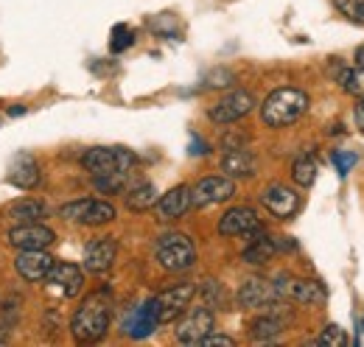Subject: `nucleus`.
<instances>
[{
  "label": "nucleus",
  "mask_w": 364,
  "mask_h": 347,
  "mask_svg": "<svg viewBox=\"0 0 364 347\" xmlns=\"http://www.w3.org/2000/svg\"><path fill=\"white\" fill-rule=\"evenodd\" d=\"M255 230H261V218L252 208H230L219 221L222 235H252Z\"/></svg>",
  "instance_id": "19"
},
{
  "label": "nucleus",
  "mask_w": 364,
  "mask_h": 347,
  "mask_svg": "<svg viewBox=\"0 0 364 347\" xmlns=\"http://www.w3.org/2000/svg\"><path fill=\"white\" fill-rule=\"evenodd\" d=\"M350 342L348 336H345V331L339 328V325H325V331L319 333V339H317V345L322 347H345Z\"/></svg>",
  "instance_id": "29"
},
{
  "label": "nucleus",
  "mask_w": 364,
  "mask_h": 347,
  "mask_svg": "<svg viewBox=\"0 0 364 347\" xmlns=\"http://www.w3.org/2000/svg\"><path fill=\"white\" fill-rule=\"evenodd\" d=\"M277 286V294L280 300H291V303L300 305H322L328 300V292L325 286L317 280H309V277H289V274H280L274 280Z\"/></svg>",
  "instance_id": "5"
},
{
  "label": "nucleus",
  "mask_w": 364,
  "mask_h": 347,
  "mask_svg": "<svg viewBox=\"0 0 364 347\" xmlns=\"http://www.w3.org/2000/svg\"><path fill=\"white\" fill-rule=\"evenodd\" d=\"M362 331H364V316H362Z\"/></svg>",
  "instance_id": "38"
},
{
  "label": "nucleus",
  "mask_w": 364,
  "mask_h": 347,
  "mask_svg": "<svg viewBox=\"0 0 364 347\" xmlns=\"http://www.w3.org/2000/svg\"><path fill=\"white\" fill-rule=\"evenodd\" d=\"M193 294H196V289H193L191 283H180V286H171V289L160 292V294L154 297V308H157V319H160V325H168V322L180 319L182 314L188 311V305H191V300H193Z\"/></svg>",
  "instance_id": "8"
},
{
  "label": "nucleus",
  "mask_w": 364,
  "mask_h": 347,
  "mask_svg": "<svg viewBox=\"0 0 364 347\" xmlns=\"http://www.w3.org/2000/svg\"><path fill=\"white\" fill-rule=\"evenodd\" d=\"M356 65H359V68H364V45H362V48H356Z\"/></svg>",
  "instance_id": "36"
},
{
  "label": "nucleus",
  "mask_w": 364,
  "mask_h": 347,
  "mask_svg": "<svg viewBox=\"0 0 364 347\" xmlns=\"http://www.w3.org/2000/svg\"><path fill=\"white\" fill-rule=\"evenodd\" d=\"M6 179H9L14 188L31 191V188H37V185H40L43 174H40V166H37V160H34L31 154H17V157L11 160V166H9Z\"/></svg>",
  "instance_id": "20"
},
{
  "label": "nucleus",
  "mask_w": 364,
  "mask_h": 347,
  "mask_svg": "<svg viewBox=\"0 0 364 347\" xmlns=\"http://www.w3.org/2000/svg\"><path fill=\"white\" fill-rule=\"evenodd\" d=\"M230 85H232V73L225 70V68H219V70H213L208 76V87H230Z\"/></svg>",
  "instance_id": "34"
},
{
  "label": "nucleus",
  "mask_w": 364,
  "mask_h": 347,
  "mask_svg": "<svg viewBox=\"0 0 364 347\" xmlns=\"http://www.w3.org/2000/svg\"><path fill=\"white\" fill-rule=\"evenodd\" d=\"M59 216L68 221H79L87 227H98V224H109L115 218V208L104 199H79V202H68L59 208Z\"/></svg>",
  "instance_id": "7"
},
{
  "label": "nucleus",
  "mask_w": 364,
  "mask_h": 347,
  "mask_svg": "<svg viewBox=\"0 0 364 347\" xmlns=\"http://www.w3.org/2000/svg\"><path fill=\"white\" fill-rule=\"evenodd\" d=\"M82 166H85V171H90L92 176L132 171L137 166V154L129 151V149H124V146H95L90 151H85Z\"/></svg>",
  "instance_id": "3"
},
{
  "label": "nucleus",
  "mask_w": 364,
  "mask_h": 347,
  "mask_svg": "<svg viewBox=\"0 0 364 347\" xmlns=\"http://www.w3.org/2000/svg\"><path fill=\"white\" fill-rule=\"evenodd\" d=\"M309 112V95L297 87H277L261 104V121L269 129H283L297 124Z\"/></svg>",
  "instance_id": "2"
},
{
  "label": "nucleus",
  "mask_w": 364,
  "mask_h": 347,
  "mask_svg": "<svg viewBox=\"0 0 364 347\" xmlns=\"http://www.w3.org/2000/svg\"><path fill=\"white\" fill-rule=\"evenodd\" d=\"M154 208H157V218H160V221H177V218H182L191 208H193L191 188H188V185L171 188L168 193H163V196L157 199Z\"/></svg>",
  "instance_id": "17"
},
{
  "label": "nucleus",
  "mask_w": 364,
  "mask_h": 347,
  "mask_svg": "<svg viewBox=\"0 0 364 347\" xmlns=\"http://www.w3.org/2000/svg\"><path fill=\"white\" fill-rule=\"evenodd\" d=\"M235 345V339L232 336H225V333H208L205 339H202V347H232Z\"/></svg>",
  "instance_id": "33"
},
{
  "label": "nucleus",
  "mask_w": 364,
  "mask_h": 347,
  "mask_svg": "<svg viewBox=\"0 0 364 347\" xmlns=\"http://www.w3.org/2000/svg\"><path fill=\"white\" fill-rule=\"evenodd\" d=\"M6 342V328H0V345Z\"/></svg>",
  "instance_id": "37"
},
{
  "label": "nucleus",
  "mask_w": 364,
  "mask_h": 347,
  "mask_svg": "<svg viewBox=\"0 0 364 347\" xmlns=\"http://www.w3.org/2000/svg\"><path fill=\"white\" fill-rule=\"evenodd\" d=\"M115 255H118L115 238H95L85 250V269L92 274H107L115 263Z\"/></svg>",
  "instance_id": "18"
},
{
  "label": "nucleus",
  "mask_w": 364,
  "mask_h": 347,
  "mask_svg": "<svg viewBox=\"0 0 364 347\" xmlns=\"http://www.w3.org/2000/svg\"><path fill=\"white\" fill-rule=\"evenodd\" d=\"M46 280L62 297H76L85 286V272L76 263H53Z\"/></svg>",
  "instance_id": "14"
},
{
  "label": "nucleus",
  "mask_w": 364,
  "mask_h": 347,
  "mask_svg": "<svg viewBox=\"0 0 364 347\" xmlns=\"http://www.w3.org/2000/svg\"><path fill=\"white\" fill-rule=\"evenodd\" d=\"M353 115H356V129L364 134V98H359V104H356V112H353Z\"/></svg>",
  "instance_id": "35"
},
{
  "label": "nucleus",
  "mask_w": 364,
  "mask_h": 347,
  "mask_svg": "<svg viewBox=\"0 0 364 347\" xmlns=\"http://www.w3.org/2000/svg\"><path fill=\"white\" fill-rule=\"evenodd\" d=\"M48 213H50L48 205L40 199H17L9 205V216L20 218V221H43Z\"/></svg>",
  "instance_id": "25"
},
{
  "label": "nucleus",
  "mask_w": 364,
  "mask_h": 347,
  "mask_svg": "<svg viewBox=\"0 0 364 347\" xmlns=\"http://www.w3.org/2000/svg\"><path fill=\"white\" fill-rule=\"evenodd\" d=\"M154 255L166 272H188L196 263V247L182 233H166V235H160Z\"/></svg>",
  "instance_id": "4"
},
{
  "label": "nucleus",
  "mask_w": 364,
  "mask_h": 347,
  "mask_svg": "<svg viewBox=\"0 0 364 347\" xmlns=\"http://www.w3.org/2000/svg\"><path fill=\"white\" fill-rule=\"evenodd\" d=\"M50 266H53V258L48 255L46 250H20V255L14 260L17 274L23 280H28V283H43L48 277V272H50Z\"/></svg>",
  "instance_id": "15"
},
{
  "label": "nucleus",
  "mask_w": 364,
  "mask_h": 347,
  "mask_svg": "<svg viewBox=\"0 0 364 347\" xmlns=\"http://www.w3.org/2000/svg\"><path fill=\"white\" fill-rule=\"evenodd\" d=\"M132 43H135L132 31H129L127 26H115V31H112V40H109V48H112V53H121V50H127V48H129Z\"/></svg>",
  "instance_id": "31"
},
{
  "label": "nucleus",
  "mask_w": 364,
  "mask_h": 347,
  "mask_svg": "<svg viewBox=\"0 0 364 347\" xmlns=\"http://www.w3.org/2000/svg\"><path fill=\"white\" fill-rule=\"evenodd\" d=\"M255 107V95L247 92V90H232L228 95H222L210 110H208V118L219 127H228V124H235L241 118H247Z\"/></svg>",
  "instance_id": "6"
},
{
  "label": "nucleus",
  "mask_w": 364,
  "mask_h": 347,
  "mask_svg": "<svg viewBox=\"0 0 364 347\" xmlns=\"http://www.w3.org/2000/svg\"><path fill=\"white\" fill-rule=\"evenodd\" d=\"M109 319H112V303L107 292H92L87 294L82 305L76 308L73 319H70V333L76 342L92 345L101 342L109 331Z\"/></svg>",
  "instance_id": "1"
},
{
  "label": "nucleus",
  "mask_w": 364,
  "mask_h": 347,
  "mask_svg": "<svg viewBox=\"0 0 364 347\" xmlns=\"http://www.w3.org/2000/svg\"><path fill=\"white\" fill-rule=\"evenodd\" d=\"M277 300H280L277 286L272 280H264V277H250L238 289V303L244 308H264V305H272Z\"/></svg>",
  "instance_id": "16"
},
{
  "label": "nucleus",
  "mask_w": 364,
  "mask_h": 347,
  "mask_svg": "<svg viewBox=\"0 0 364 347\" xmlns=\"http://www.w3.org/2000/svg\"><path fill=\"white\" fill-rule=\"evenodd\" d=\"M274 252H277L274 238H269V235L264 233V227H261V230L252 233L250 247L241 252V260H244V263H252V266H264V263H269V260L274 258Z\"/></svg>",
  "instance_id": "23"
},
{
  "label": "nucleus",
  "mask_w": 364,
  "mask_h": 347,
  "mask_svg": "<svg viewBox=\"0 0 364 347\" xmlns=\"http://www.w3.org/2000/svg\"><path fill=\"white\" fill-rule=\"evenodd\" d=\"M286 322L289 316H283L280 311H269V314H261L250 322V336L258 339V342H269L274 336H280L286 331Z\"/></svg>",
  "instance_id": "22"
},
{
  "label": "nucleus",
  "mask_w": 364,
  "mask_h": 347,
  "mask_svg": "<svg viewBox=\"0 0 364 347\" xmlns=\"http://www.w3.org/2000/svg\"><path fill=\"white\" fill-rule=\"evenodd\" d=\"M213 322L216 319H213L210 308H205V305L193 308L180 322V328H177V342L180 345H202V339L213 331Z\"/></svg>",
  "instance_id": "11"
},
{
  "label": "nucleus",
  "mask_w": 364,
  "mask_h": 347,
  "mask_svg": "<svg viewBox=\"0 0 364 347\" xmlns=\"http://www.w3.org/2000/svg\"><path fill=\"white\" fill-rule=\"evenodd\" d=\"M261 202H264V208H267L274 218L297 216V210H300V205H303V202H300V193H294L291 188H286V185H280V182H272L269 188H264Z\"/></svg>",
  "instance_id": "12"
},
{
  "label": "nucleus",
  "mask_w": 364,
  "mask_h": 347,
  "mask_svg": "<svg viewBox=\"0 0 364 347\" xmlns=\"http://www.w3.org/2000/svg\"><path fill=\"white\" fill-rule=\"evenodd\" d=\"M160 319H157V308H154V297L146 300V303L135 305L127 316H124V333L129 339H146L157 331Z\"/></svg>",
  "instance_id": "13"
},
{
  "label": "nucleus",
  "mask_w": 364,
  "mask_h": 347,
  "mask_svg": "<svg viewBox=\"0 0 364 347\" xmlns=\"http://www.w3.org/2000/svg\"><path fill=\"white\" fill-rule=\"evenodd\" d=\"M129 174L132 171H118V174H101V176H95V188L98 191H104V193H127L129 188H135L132 182H129Z\"/></svg>",
  "instance_id": "27"
},
{
  "label": "nucleus",
  "mask_w": 364,
  "mask_h": 347,
  "mask_svg": "<svg viewBox=\"0 0 364 347\" xmlns=\"http://www.w3.org/2000/svg\"><path fill=\"white\" fill-rule=\"evenodd\" d=\"M222 171L230 179H250L258 171V160L247 149H228V154L222 157Z\"/></svg>",
  "instance_id": "21"
},
{
  "label": "nucleus",
  "mask_w": 364,
  "mask_h": 347,
  "mask_svg": "<svg viewBox=\"0 0 364 347\" xmlns=\"http://www.w3.org/2000/svg\"><path fill=\"white\" fill-rule=\"evenodd\" d=\"M356 160H359V157H356L353 151H333V163H336V169H339V174H342V176H345V174L356 166Z\"/></svg>",
  "instance_id": "32"
},
{
  "label": "nucleus",
  "mask_w": 364,
  "mask_h": 347,
  "mask_svg": "<svg viewBox=\"0 0 364 347\" xmlns=\"http://www.w3.org/2000/svg\"><path fill=\"white\" fill-rule=\"evenodd\" d=\"M333 6L353 23L364 26V0H333Z\"/></svg>",
  "instance_id": "30"
},
{
  "label": "nucleus",
  "mask_w": 364,
  "mask_h": 347,
  "mask_svg": "<svg viewBox=\"0 0 364 347\" xmlns=\"http://www.w3.org/2000/svg\"><path fill=\"white\" fill-rule=\"evenodd\" d=\"M56 241V233L43 227L40 221H23L20 227L9 230V244L17 250H48Z\"/></svg>",
  "instance_id": "10"
},
{
  "label": "nucleus",
  "mask_w": 364,
  "mask_h": 347,
  "mask_svg": "<svg viewBox=\"0 0 364 347\" xmlns=\"http://www.w3.org/2000/svg\"><path fill=\"white\" fill-rule=\"evenodd\" d=\"M191 196H193V208L222 205L235 196V182L230 176H205L191 188Z\"/></svg>",
  "instance_id": "9"
},
{
  "label": "nucleus",
  "mask_w": 364,
  "mask_h": 347,
  "mask_svg": "<svg viewBox=\"0 0 364 347\" xmlns=\"http://www.w3.org/2000/svg\"><path fill=\"white\" fill-rule=\"evenodd\" d=\"M157 188L151 182H137L135 188L127 191V208L135 210V213H143V210H151L157 205Z\"/></svg>",
  "instance_id": "24"
},
{
  "label": "nucleus",
  "mask_w": 364,
  "mask_h": 347,
  "mask_svg": "<svg viewBox=\"0 0 364 347\" xmlns=\"http://www.w3.org/2000/svg\"><path fill=\"white\" fill-rule=\"evenodd\" d=\"M336 82L339 87L348 92V95H353V98H364V68H342L339 73H336Z\"/></svg>",
  "instance_id": "26"
},
{
  "label": "nucleus",
  "mask_w": 364,
  "mask_h": 347,
  "mask_svg": "<svg viewBox=\"0 0 364 347\" xmlns=\"http://www.w3.org/2000/svg\"><path fill=\"white\" fill-rule=\"evenodd\" d=\"M291 179H294L300 188H311V185L317 182V163H314V157H309V154L297 157L294 166H291Z\"/></svg>",
  "instance_id": "28"
}]
</instances>
